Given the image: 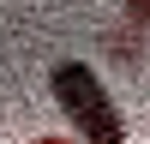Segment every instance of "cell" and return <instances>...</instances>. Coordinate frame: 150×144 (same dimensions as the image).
I'll return each instance as SVG.
<instances>
[{"mask_svg": "<svg viewBox=\"0 0 150 144\" xmlns=\"http://www.w3.org/2000/svg\"><path fill=\"white\" fill-rule=\"evenodd\" d=\"M126 12H132L138 24H150V0H126Z\"/></svg>", "mask_w": 150, "mask_h": 144, "instance_id": "7a4b0ae2", "label": "cell"}, {"mask_svg": "<svg viewBox=\"0 0 150 144\" xmlns=\"http://www.w3.org/2000/svg\"><path fill=\"white\" fill-rule=\"evenodd\" d=\"M36 144H66V138H36Z\"/></svg>", "mask_w": 150, "mask_h": 144, "instance_id": "3957f363", "label": "cell"}, {"mask_svg": "<svg viewBox=\"0 0 150 144\" xmlns=\"http://www.w3.org/2000/svg\"><path fill=\"white\" fill-rule=\"evenodd\" d=\"M48 90H54L66 126L78 132V144H126V120H120L114 96L102 90V78H96L84 60H54Z\"/></svg>", "mask_w": 150, "mask_h": 144, "instance_id": "6da1fadb", "label": "cell"}]
</instances>
